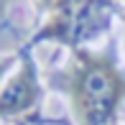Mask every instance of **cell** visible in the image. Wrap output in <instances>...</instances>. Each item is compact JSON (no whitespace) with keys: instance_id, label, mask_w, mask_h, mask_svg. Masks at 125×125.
<instances>
[{"instance_id":"obj_1","label":"cell","mask_w":125,"mask_h":125,"mask_svg":"<svg viewBox=\"0 0 125 125\" xmlns=\"http://www.w3.org/2000/svg\"><path fill=\"white\" fill-rule=\"evenodd\" d=\"M125 100V77L110 59L77 54L72 66V102L79 125H115Z\"/></svg>"},{"instance_id":"obj_2","label":"cell","mask_w":125,"mask_h":125,"mask_svg":"<svg viewBox=\"0 0 125 125\" xmlns=\"http://www.w3.org/2000/svg\"><path fill=\"white\" fill-rule=\"evenodd\" d=\"M49 10V23L41 36L56 38L61 43H74L94 36L105 23L107 3L105 0H38Z\"/></svg>"},{"instance_id":"obj_3","label":"cell","mask_w":125,"mask_h":125,"mask_svg":"<svg viewBox=\"0 0 125 125\" xmlns=\"http://www.w3.org/2000/svg\"><path fill=\"white\" fill-rule=\"evenodd\" d=\"M38 100V84L31 66H23L3 89H0V115H18Z\"/></svg>"},{"instance_id":"obj_4","label":"cell","mask_w":125,"mask_h":125,"mask_svg":"<svg viewBox=\"0 0 125 125\" xmlns=\"http://www.w3.org/2000/svg\"><path fill=\"white\" fill-rule=\"evenodd\" d=\"M5 69H8V59H0V77H3Z\"/></svg>"}]
</instances>
